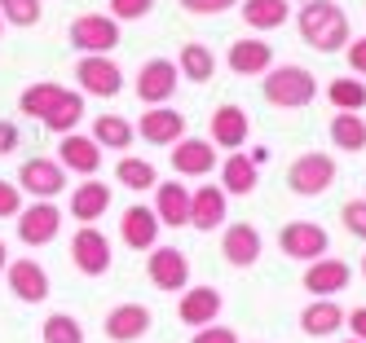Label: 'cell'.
Here are the masks:
<instances>
[{
	"mask_svg": "<svg viewBox=\"0 0 366 343\" xmlns=\"http://www.w3.org/2000/svg\"><path fill=\"white\" fill-rule=\"evenodd\" d=\"M177 71H181V79H190V84H207V79L217 75V53L199 40H190L177 53Z\"/></svg>",
	"mask_w": 366,
	"mask_h": 343,
	"instance_id": "cell-29",
	"label": "cell"
},
{
	"mask_svg": "<svg viewBox=\"0 0 366 343\" xmlns=\"http://www.w3.org/2000/svg\"><path fill=\"white\" fill-rule=\"evenodd\" d=\"M239 9H243V22L252 31H278V26H287V18H292L287 0H239Z\"/></svg>",
	"mask_w": 366,
	"mask_h": 343,
	"instance_id": "cell-30",
	"label": "cell"
},
{
	"mask_svg": "<svg viewBox=\"0 0 366 343\" xmlns=\"http://www.w3.org/2000/svg\"><path fill=\"white\" fill-rule=\"evenodd\" d=\"M40 339L44 343H84V326L71 312H49L40 326Z\"/></svg>",
	"mask_w": 366,
	"mask_h": 343,
	"instance_id": "cell-34",
	"label": "cell"
},
{
	"mask_svg": "<svg viewBox=\"0 0 366 343\" xmlns=\"http://www.w3.org/2000/svg\"><path fill=\"white\" fill-rule=\"evenodd\" d=\"M111 260H115L111 237L102 233L97 225H80V229H75V237H71V264H75V269H80L84 277L111 273Z\"/></svg>",
	"mask_w": 366,
	"mask_h": 343,
	"instance_id": "cell-6",
	"label": "cell"
},
{
	"mask_svg": "<svg viewBox=\"0 0 366 343\" xmlns=\"http://www.w3.org/2000/svg\"><path fill=\"white\" fill-rule=\"evenodd\" d=\"M111 211V185L107 180H80L71 190V216L80 225H97Z\"/></svg>",
	"mask_w": 366,
	"mask_h": 343,
	"instance_id": "cell-24",
	"label": "cell"
},
{
	"mask_svg": "<svg viewBox=\"0 0 366 343\" xmlns=\"http://www.w3.org/2000/svg\"><path fill=\"white\" fill-rule=\"evenodd\" d=\"M66 40L80 53H111L119 44V22L111 14H80L66 26Z\"/></svg>",
	"mask_w": 366,
	"mask_h": 343,
	"instance_id": "cell-9",
	"label": "cell"
},
{
	"mask_svg": "<svg viewBox=\"0 0 366 343\" xmlns=\"http://www.w3.org/2000/svg\"><path fill=\"white\" fill-rule=\"evenodd\" d=\"M335 158L331 154H300L292 168H287V190L292 194H300V198H318V194H327L331 185H335Z\"/></svg>",
	"mask_w": 366,
	"mask_h": 343,
	"instance_id": "cell-5",
	"label": "cell"
},
{
	"mask_svg": "<svg viewBox=\"0 0 366 343\" xmlns=\"http://www.w3.org/2000/svg\"><path fill=\"white\" fill-rule=\"evenodd\" d=\"M225 216H229V194L221 190V185H199V190L190 194V225L199 233L221 229Z\"/></svg>",
	"mask_w": 366,
	"mask_h": 343,
	"instance_id": "cell-18",
	"label": "cell"
},
{
	"mask_svg": "<svg viewBox=\"0 0 366 343\" xmlns=\"http://www.w3.org/2000/svg\"><path fill=\"white\" fill-rule=\"evenodd\" d=\"M5 264H9V247L0 242V273H5Z\"/></svg>",
	"mask_w": 366,
	"mask_h": 343,
	"instance_id": "cell-46",
	"label": "cell"
},
{
	"mask_svg": "<svg viewBox=\"0 0 366 343\" xmlns=\"http://www.w3.org/2000/svg\"><path fill=\"white\" fill-rule=\"evenodd\" d=\"M58 163L75 176H97L102 172V145L84 132H66L62 145H58Z\"/></svg>",
	"mask_w": 366,
	"mask_h": 343,
	"instance_id": "cell-21",
	"label": "cell"
},
{
	"mask_svg": "<svg viewBox=\"0 0 366 343\" xmlns=\"http://www.w3.org/2000/svg\"><path fill=\"white\" fill-rule=\"evenodd\" d=\"M345 58H349V71H353V75H366V36L345 44Z\"/></svg>",
	"mask_w": 366,
	"mask_h": 343,
	"instance_id": "cell-44",
	"label": "cell"
},
{
	"mask_svg": "<svg viewBox=\"0 0 366 343\" xmlns=\"http://www.w3.org/2000/svg\"><path fill=\"white\" fill-rule=\"evenodd\" d=\"M362 273H366V255H362Z\"/></svg>",
	"mask_w": 366,
	"mask_h": 343,
	"instance_id": "cell-48",
	"label": "cell"
},
{
	"mask_svg": "<svg viewBox=\"0 0 366 343\" xmlns=\"http://www.w3.org/2000/svg\"><path fill=\"white\" fill-rule=\"evenodd\" d=\"M18 190L27 194V198H58L66 190V168L58 163V158H22V168H18Z\"/></svg>",
	"mask_w": 366,
	"mask_h": 343,
	"instance_id": "cell-8",
	"label": "cell"
},
{
	"mask_svg": "<svg viewBox=\"0 0 366 343\" xmlns=\"http://www.w3.org/2000/svg\"><path fill=\"white\" fill-rule=\"evenodd\" d=\"M22 203H27V194L18 190V180H0V220H14Z\"/></svg>",
	"mask_w": 366,
	"mask_h": 343,
	"instance_id": "cell-40",
	"label": "cell"
},
{
	"mask_svg": "<svg viewBox=\"0 0 366 343\" xmlns=\"http://www.w3.org/2000/svg\"><path fill=\"white\" fill-rule=\"evenodd\" d=\"M217 168H221V190H225L229 198H243V194H252V190H256L260 163H256L252 154L229 150V154H225V163H217Z\"/></svg>",
	"mask_w": 366,
	"mask_h": 343,
	"instance_id": "cell-26",
	"label": "cell"
},
{
	"mask_svg": "<svg viewBox=\"0 0 366 343\" xmlns=\"http://www.w3.org/2000/svg\"><path fill=\"white\" fill-rule=\"evenodd\" d=\"M296 26H300V40L318 53H340L353 40L349 36V14L340 9L335 0H309L296 18Z\"/></svg>",
	"mask_w": 366,
	"mask_h": 343,
	"instance_id": "cell-1",
	"label": "cell"
},
{
	"mask_svg": "<svg viewBox=\"0 0 366 343\" xmlns=\"http://www.w3.org/2000/svg\"><path fill=\"white\" fill-rule=\"evenodd\" d=\"M14 225H18V242L22 247H49L62 233V207L54 198H31V203H22Z\"/></svg>",
	"mask_w": 366,
	"mask_h": 343,
	"instance_id": "cell-3",
	"label": "cell"
},
{
	"mask_svg": "<svg viewBox=\"0 0 366 343\" xmlns=\"http://www.w3.org/2000/svg\"><path fill=\"white\" fill-rule=\"evenodd\" d=\"M260 93H265V101L278 106V111H305V106L318 97V79H313V71L287 62V66H269L265 71Z\"/></svg>",
	"mask_w": 366,
	"mask_h": 343,
	"instance_id": "cell-2",
	"label": "cell"
},
{
	"mask_svg": "<svg viewBox=\"0 0 366 343\" xmlns=\"http://www.w3.org/2000/svg\"><path fill=\"white\" fill-rule=\"evenodd\" d=\"M0 31H5V18H0Z\"/></svg>",
	"mask_w": 366,
	"mask_h": 343,
	"instance_id": "cell-49",
	"label": "cell"
},
{
	"mask_svg": "<svg viewBox=\"0 0 366 343\" xmlns=\"http://www.w3.org/2000/svg\"><path fill=\"white\" fill-rule=\"evenodd\" d=\"M190 343H239V334H234L229 326H217V322H212V326H199Z\"/></svg>",
	"mask_w": 366,
	"mask_h": 343,
	"instance_id": "cell-42",
	"label": "cell"
},
{
	"mask_svg": "<svg viewBox=\"0 0 366 343\" xmlns=\"http://www.w3.org/2000/svg\"><path fill=\"white\" fill-rule=\"evenodd\" d=\"M5 286L14 290V300L22 304H44L49 300V273H44V264H36L31 255H22V260H9L5 264Z\"/></svg>",
	"mask_w": 366,
	"mask_h": 343,
	"instance_id": "cell-12",
	"label": "cell"
},
{
	"mask_svg": "<svg viewBox=\"0 0 366 343\" xmlns=\"http://www.w3.org/2000/svg\"><path fill=\"white\" fill-rule=\"evenodd\" d=\"M71 97V88L66 84H54V79H40V84H27V88H22V97H18V111L22 115H27V119H49V115H54L58 111V106Z\"/></svg>",
	"mask_w": 366,
	"mask_h": 343,
	"instance_id": "cell-25",
	"label": "cell"
},
{
	"mask_svg": "<svg viewBox=\"0 0 366 343\" xmlns=\"http://www.w3.org/2000/svg\"><path fill=\"white\" fill-rule=\"evenodd\" d=\"M278 251H282L287 260L309 264V260H322V255L331 251V237H327L322 225H313V220H292V225L278 229Z\"/></svg>",
	"mask_w": 366,
	"mask_h": 343,
	"instance_id": "cell-7",
	"label": "cell"
},
{
	"mask_svg": "<svg viewBox=\"0 0 366 343\" xmlns=\"http://www.w3.org/2000/svg\"><path fill=\"white\" fill-rule=\"evenodd\" d=\"M225 62L234 75H265L274 66V48H269V40H234Z\"/></svg>",
	"mask_w": 366,
	"mask_h": 343,
	"instance_id": "cell-27",
	"label": "cell"
},
{
	"mask_svg": "<svg viewBox=\"0 0 366 343\" xmlns=\"http://www.w3.org/2000/svg\"><path fill=\"white\" fill-rule=\"evenodd\" d=\"M154 216L168 229H186L190 225V190L181 180H159L154 185Z\"/></svg>",
	"mask_w": 366,
	"mask_h": 343,
	"instance_id": "cell-23",
	"label": "cell"
},
{
	"mask_svg": "<svg viewBox=\"0 0 366 343\" xmlns=\"http://www.w3.org/2000/svg\"><path fill=\"white\" fill-rule=\"evenodd\" d=\"M18 145H22V132H18V123H14V119H0V158H9Z\"/></svg>",
	"mask_w": 366,
	"mask_h": 343,
	"instance_id": "cell-43",
	"label": "cell"
},
{
	"mask_svg": "<svg viewBox=\"0 0 366 343\" xmlns=\"http://www.w3.org/2000/svg\"><path fill=\"white\" fill-rule=\"evenodd\" d=\"M247 132H252V123H247V111L243 106H234V101H225V106H217L212 111V141L217 150H239V145H247Z\"/></svg>",
	"mask_w": 366,
	"mask_h": 343,
	"instance_id": "cell-20",
	"label": "cell"
},
{
	"mask_svg": "<svg viewBox=\"0 0 366 343\" xmlns=\"http://www.w3.org/2000/svg\"><path fill=\"white\" fill-rule=\"evenodd\" d=\"M340 326H345V308H340L335 300H313L305 312H300V330L309 339H331Z\"/></svg>",
	"mask_w": 366,
	"mask_h": 343,
	"instance_id": "cell-28",
	"label": "cell"
},
{
	"mask_svg": "<svg viewBox=\"0 0 366 343\" xmlns=\"http://www.w3.org/2000/svg\"><path fill=\"white\" fill-rule=\"evenodd\" d=\"M146 277L154 290H186L190 286V260L186 251H177V247H150L146 255Z\"/></svg>",
	"mask_w": 366,
	"mask_h": 343,
	"instance_id": "cell-11",
	"label": "cell"
},
{
	"mask_svg": "<svg viewBox=\"0 0 366 343\" xmlns=\"http://www.w3.org/2000/svg\"><path fill=\"white\" fill-rule=\"evenodd\" d=\"M0 18L9 26H36L44 18V5L40 0H0Z\"/></svg>",
	"mask_w": 366,
	"mask_h": 343,
	"instance_id": "cell-37",
	"label": "cell"
},
{
	"mask_svg": "<svg viewBox=\"0 0 366 343\" xmlns=\"http://www.w3.org/2000/svg\"><path fill=\"white\" fill-rule=\"evenodd\" d=\"M260 229L256 225H247V220H239V225H229L225 229V237H221V255H225V264H234V269H252V264L260 260Z\"/></svg>",
	"mask_w": 366,
	"mask_h": 343,
	"instance_id": "cell-22",
	"label": "cell"
},
{
	"mask_svg": "<svg viewBox=\"0 0 366 343\" xmlns=\"http://www.w3.org/2000/svg\"><path fill=\"white\" fill-rule=\"evenodd\" d=\"M331 141H335L340 150H349V154L366 150V119H362L357 111H340V115L331 119Z\"/></svg>",
	"mask_w": 366,
	"mask_h": 343,
	"instance_id": "cell-33",
	"label": "cell"
},
{
	"mask_svg": "<svg viewBox=\"0 0 366 343\" xmlns=\"http://www.w3.org/2000/svg\"><path fill=\"white\" fill-rule=\"evenodd\" d=\"M340 343H362V339H340Z\"/></svg>",
	"mask_w": 366,
	"mask_h": 343,
	"instance_id": "cell-47",
	"label": "cell"
},
{
	"mask_svg": "<svg viewBox=\"0 0 366 343\" xmlns=\"http://www.w3.org/2000/svg\"><path fill=\"white\" fill-rule=\"evenodd\" d=\"M133 128L142 132L146 145H177L186 137V115L172 111V106H150V111H142V119Z\"/></svg>",
	"mask_w": 366,
	"mask_h": 343,
	"instance_id": "cell-14",
	"label": "cell"
},
{
	"mask_svg": "<svg viewBox=\"0 0 366 343\" xmlns=\"http://www.w3.org/2000/svg\"><path fill=\"white\" fill-rule=\"evenodd\" d=\"M80 119H84V93H71V97L58 106V111L44 119V128H49V132H58V137H66V132L80 128Z\"/></svg>",
	"mask_w": 366,
	"mask_h": 343,
	"instance_id": "cell-36",
	"label": "cell"
},
{
	"mask_svg": "<svg viewBox=\"0 0 366 343\" xmlns=\"http://www.w3.org/2000/svg\"><path fill=\"white\" fill-rule=\"evenodd\" d=\"M89 137L102 145V150H128V145H133V137H137V128L133 123H128L124 115H97L93 119V132H89Z\"/></svg>",
	"mask_w": 366,
	"mask_h": 343,
	"instance_id": "cell-31",
	"label": "cell"
},
{
	"mask_svg": "<svg viewBox=\"0 0 366 343\" xmlns=\"http://www.w3.org/2000/svg\"><path fill=\"white\" fill-rule=\"evenodd\" d=\"M150 326H154V312L146 304H115L107 312V322H102V330H107L111 343H137Z\"/></svg>",
	"mask_w": 366,
	"mask_h": 343,
	"instance_id": "cell-17",
	"label": "cell"
},
{
	"mask_svg": "<svg viewBox=\"0 0 366 343\" xmlns=\"http://www.w3.org/2000/svg\"><path fill=\"white\" fill-rule=\"evenodd\" d=\"M234 5H239V0H181V9L194 14V18H212V14H225Z\"/></svg>",
	"mask_w": 366,
	"mask_h": 343,
	"instance_id": "cell-41",
	"label": "cell"
},
{
	"mask_svg": "<svg viewBox=\"0 0 366 343\" xmlns=\"http://www.w3.org/2000/svg\"><path fill=\"white\" fill-rule=\"evenodd\" d=\"M340 220H345V229L353 237H362V242H366V198H349L345 207H340Z\"/></svg>",
	"mask_w": 366,
	"mask_h": 343,
	"instance_id": "cell-38",
	"label": "cell"
},
{
	"mask_svg": "<svg viewBox=\"0 0 366 343\" xmlns=\"http://www.w3.org/2000/svg\"><path fill=\"white\" fill-rule=\"evenodd\" d=\"M327 97H331V106H335V111H362V106H366V79H353V75H345V79H331Z\"/></svg>",
	"mask_w": 366,
	"mask_h": 343,
	"instance_id": "cell-35",
	"label": "cell"
},
{
	"mask_svg": "<svg viewBox=\"0 0 366 343\" xmlns=\"http://www.w3.org/2000/svg\"><path fill=\"white\" fill-rule=\"evenodd\" d=\"M349 277H353V269H349L345 260L322 255V260H309V269H305L300 286L309 290L313 300H335L340 290H349Z\"/></svg>",
	"mask_w": 366,
	"mask_h": 343,
	"instance_id": "cell-13",
	"label": "cell"
},
{
	"mask_svg": "<svg viewBox=\"0 0 366 343\" xmlns=\"http://www.w3.org/2000/svg\"><path fill=\"white\" fill-rule=\"evenodd\" d=\"M75 84L84 97H119L124 93V71L111 53H80L75 62Z\"/></svg>",
	"mask_w": 366,
	"mask_h": 343,
	"instance_id": "cell-4",
	"label": "cell"
},
{
	"mask_svg": "<svg viewBox=\"0 0 366 343\" xmlns=\"http://www.w3.org/2000/svg\"><path fill=\"white\" fill-rule=\"evenodd\" d=\"M177 84H181L177 62H168V58H150V62H142L133 88H137V101H142V106H168L172 93H177Z\"/></svg>",
	"mask_w": 366,
	"mask_h": 343,
	"instance_id": "cell-10",
	"label": "cell"
},
{
	"mask_svg": "<svg viewBox=\"0 0 366 343\" xmlns=\"http://www.w3.org/2000/svg\"><path fill=\"white\" fill-rule=\"evenodd\" d=\"M115 180L124 185V190H133V194H146L159 185V168L150 163V158H133V154H124L119 163H115Z\"/></svg>",
	"mask_w": 366,
	"mask_h": 343,
	"instance_id": "cell-32",
	"label": "cell"
},
{
	"mask_svg": "<svg viewBox=\"0 0 366 343\" xmlns=\"http://www.w3.org/2000/svg\"><path fill=\"white\" fill-rule=\"evenodd\" d=\"M217 145L207 137H181L172 145V172L177 176H212L217 172Z\"/></svg>",
	"mask_w": 366,
	"mask_h": 343,
	"instance_id": "cell-16",
	"label": "cell"
},
{
	"mask_svg": "<svg viewBox=\"0 0 366 343\" xmlns=\"http://www.w3.org/2000/svg\"><path fill=\"white\" fill-rule=\"evenodd\" d=\"M221 308H225V300H221L217 286H186V290H181V300H177V317L190 330L212 326L217 317H221Z\"/></svg>",
	"mask_w": 366,
	"mask_h": 343,
	"instance_id": "cell-15",
	"label": "cell"
},
{
	"mask_svg": "<svg viewBox=\"0 0 366 343\" xmlns=\"http://www.w3.org/2000/svg\"><path fill=\"white\" fill-rule=\"evenodd\" d=\"M159 216H154V207H142V203H133L119 216V237L133 251H150V247H159Z\"/></svg>",
	"mask_w": 366,
	"mask_h": 343,
	"instance_id": "cell-19",
	"label": "cell"
},
{
	"mask_svg": "<svg viewBox=\"0 0 366 343\" xmlns=\"http://www.w3.org/2000/svg\"><path fill=\"white\" fill-rule=\"evenodd\" d=\"M345 326L353 330V339H362V343H366V308H353V312H345Z\"/></svg>",
	"mask_w": 366,
	"mask_h": 343,
	"instance_id": "cell-45",
	"label": "cell"
},
{
	"mask_svg": "<svg viewBox=\"0 0 366 343\" xmlns=\"http://www.w3.org/2000/svg\"><path fill=\"white\" fill-rule=\"evenodd\" d=\"M107 5H111L115 22H137V18H146L154 9V0H107Z\"/></svg>",
	"mask_w": 366,
	"mask_h": 343,
	"instance_id": "cell-39",
	"label": "cell"
}]
</instances>
